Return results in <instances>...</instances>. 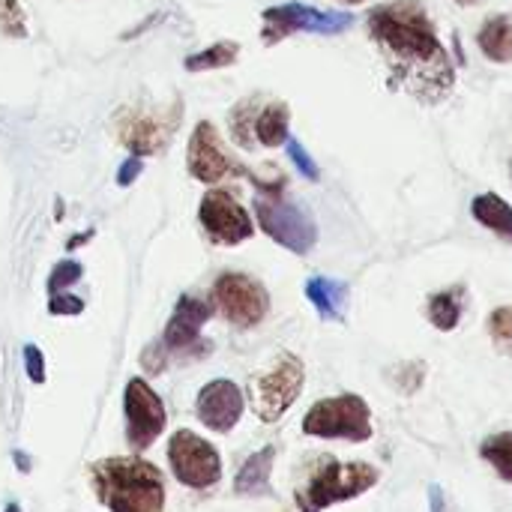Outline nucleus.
<instances>
[{
    "label": "nucleus",
    "instance_id": "nucleus-24",
    "mask_svg": "<svg viewBox=\"0 0 512 512\" xmlns=\"http://www.w3.org/2000/svg\"><path fill=\"white\" fill-rule=\"evenodd\" d=\"M81 276H84V267H81L78 261H72V258L57 261V264L51 267V273H48V282H45L48 297L69 291L72 285H78V282H81Z\"/></svg>",
    "mask_w": 512,
    "mask_h": 512
},
{
    "label": "nucleus",
    "instance_id": "nucleus-14",
    "mask_svg": "<svg viewBox=\"0 0 512 512\" xmlns=\"http://www.w3.org/2000/svg\"><path fill=\"white\" fill-rule=\"evenodd\" d=\"M198 222L210 243L216 246H240L255 234L249 210L237 201L234 189H210L198 204Z\"/></svg>",
    "mask_w": 512,
    "mask_h": 512
},
{
    "label": "nucleus",
    "instance_id": "nucleus-20",
    "mask_svg": "<svg viewBox=\"0 0 512 512\" xmlns=\"http://www.w3.org/2000/svg\"><path fill=\"white\" fill-rule=\"evenodd\" d=\"M471 213L483 228L498 234L504 243H512V207L501 195H495V192L477 195L471 204Z\"/></svg>",
    "mask_w": 512,
    "mask_h": 512
},
{
    "label": "nucleus",
    "instance_id": "nucleus-8",
    "mask_svg": "<svg viewBox=\"0 0 512 512\" xmlns=\"http://www.w3.org/2000/svg\"><path fill=\"white\" fill-rule=\"evenodd\" d=\"M180 114H183L180 102H174L171 111H150V108H135V105L120 108L114 114L117 138L132 156H141V159L156 156L171 144L177 126H180Z\"/></svg>",
    "mask_w": 512,
    "mask_h": 512
},
{
    "label": "nucleus",
    "instance_id": "nucleus-7",
    "mask_svg": "<svg viewBox=\"0 0 512 512\" xmlns=\"http://www.w3.org/2000/svg\"><path fill=\"white\" fill-rule=\"evenodd\" d=\"M231 141L243 150L255 147H282L291 138V108L282 99L246 96L228 114Z\"/></svg>",
    "mask_w": 512,
    "mask_h": 512
},
{
    "label": "nucleus",
    "instance_id": "nucleus-35",
    "mask_svg": "<svg viewBox=\"0 0 512 512\" xmlns=\"http://www.w3.org/2000/svg\"><path fill=\"white\" fill-rule=\"evenodd\" d=\"M3 512H21V507H18V504H6V510Z\"/></svg>",
    "mask_w": 512,
    "mask_h": 512
},
{
    "label": "nucleus",
    "instance_id": "nucleus-19",
    "mask_svg": "<svg viewBox=\"0 0 512 512\" xmlns=\"http://www.w3.org/2000/svg\"><path fill=\"white\" fill-rule=\"evenodd\" d=\"M465 285H453V288H444V291H435L426 303V315L432 321L435 330L441 333H453L462 321V312H465Z\"/></svg>",
    "mask_w": 512,
    "mask_h": 512
},
{
    "label": "nucleus",
    "instance_id": "nucleus-12",
    "mask_svg": "<svg viewBox=\"0 0 512 512\" xmlns=\"http://www.w3.org/2000/svg\"><path fill=\"white\" fill-rule=\"evenodd\" d=\"M261 18H264V30H261L264 45H276L291 33L333 36V33H342L354 24V18L345 12H321V9L306 6V3H279V6L264 9Z\"/></svg>",
    "mask_w": 512,
    "mask_h": 512
},
{
    "label": "nucleus",
    "instance_id": "nucleus-36",
    "mask_svg": "<svg viewBox=\"0 0 512 512\" xmlns=\"http://www.w3.org/2000/svg\"><path fill=\"white\" fill-rule=\"evenodd\" d=\"M339 3H348V6H357V3H366V0H339Z\"/></svg>",
    "mask_w": 512,
    "mask_h": 512
},
{
    "label": "nucleus",
    "instance_id": "nucleus-9",
    "mask_svg": "<svg viewBox=\"0 0 512 512\" xmlns=\"http://www.w3.org/2000/svg\"><path fill=\"white\" fill-rule=\"evenodd\" d=\"M252 207H255L261 231L270 240H276L294 255H306L315 249L318 228H315V219L300 204H291L282 195H258Z\"/></svg>",
    "mask_w": 512,
    "mask_h": 512
},
{
    "label": "nucleus",
    "instance_id": "nucleus-25",
    "mask_svg": "<svg viewBox=\"0 0 512 512\" xmlns=\"http://www.w3.org/2000/svg\"><path fill=\"white\" fill-rule=\"evenodd\" d=\"M489 336L501 354L512 357V306H498L489 315Z\"/></svg>",
    "mask_w": 512,
    "mask_h": 512
},
{
    "label": "nucleus",
    "instance_id": "nucleus-22",
    "mask_svg": "<svg viewBox=\"0 0 512 512\" xmlns=\"http://www.w3.org/2000/svg\"><path fill=\"white\" fill-rule=\"evenodd\" d=\"M240 57V45L231 42V39H222V42H213L195 54H189L183 60L186 72H210V69H225V66H234Z\"/></svg>",
    "mask_w": 512,
    "mask_h": 512
},
{
    "label": "nucleus",
    "instance_id": "nucleus-21",
    "mask_svg": "<svg viewBox=\"0 0 512 512\" xmlns=\"http://www.w3.org/2000/svg\"><path fill=\"white\" fill-rule=\"evenodd\" d=\"M477 45L492 63H512V18L507 15L489 18L477 33Z\"/></svg>",
    "mask_w": 512,
    "mask_h": 512
},
{
    "label": "nucleus",
    "instance_id": "nucleus-28",
    "mask_svg": "<svg viewBox=\"0 0 512 512\" xmlns=\"http://www.w3.org/2000/svg\"><path fill=\"white\" fill-rule=\"evenodd\" d=\"M81 312H84V300L75 297V294H69V291L48 297V315H54V318H69V315L75 318Z\"/></svg>",
    "mask_w": 512,
    "mask_h": 512
},
{
    "label": "nucleus",
    "instance_id": "nucleus-26",
    "mask_svg": "<svg viewBox=\"0 0 512 512\" xmlns=\"http://www.w3.org/2000/svg\"><path fill=\"white\" fill-rule=\"evenodd\" d=\"M426 372H429V366H426L423 360H411V363H402V366L396 369L393 381H396V387H399L402 396H414V393L423 387Z\"/></svg>",
    "mask_w": 512,
    "mask_h": 512
},
{
    "label": "nucleus",
    "instance_id": "nucleus-37",
    "mask_svg": "<svg viewBox=\"0 0 512 512\" xmlns=\"http://www.w3.org/2000/svg\"><path fill=\"white\" fill-rule=\"evenodd\" d=\"M456 3H462V6H474V3H480V0H456Z\"/></svg>",
    "mask_w": 512,
    "mask_h": 512
},
{
    "label": "nucleus",
    "instance_id": "nucleus-18",
    "mask_svg": "<svg viewBox=\"0 0 512 512\" xmlns=\"http://www.w3.org/2000/svg\"><path fill=\"white\" fill-rule=\"evenodd\" d=\"M273 462H276V450L273 447H264L258 453H252L237 477H234V492L237 495H249V498H258V495H270V477H273Z\"/></svg>",
    "mask_w": 512,
    "mask_h": 512
},
{
    "label": "nucleus",
    "instance_id": "nucleus-32",
    "mask_svg": "<svg viewBox=\"0 0 512 512\" xmlns=\"http://www.w3.org/2000/svg\"><path fill=\"white\" fill-rule=\"evenodd\" d=\"M429 507H432V512H462L441 486H429Z\"/></svg>",
    "mask_w": 512,
    "mask_h": 512
},
{
    "label": "nucleus",
    "instance_id": "nucleus-31",
    "mask_svg": "<svg viewBox=\"0 0 512 512\" xmlns=\"http://www.w3.org/2000/svg\"><path fill=\"white\" fill-rule=\"evenodd\" d=\"M141 171H144V162H141V156H129L120 168H117V186H132L138 177H141Z\"/></svg>",
    "mask_w": 512,
    "mask_h": 512
},
{
    "label": "nucleus",
    "instance_id": "nucleus-15",
    "mask_svg": "<svg viewBox=\"0 0 512 512\" xmlns=\"http://www.w3.org/2000/svg\"><path fill=\"white\" fill-rule=\"evenodd\" d=\"M186 168L189 174L198 180V183H207V186H216L219 180H225L228 174H243V177H252L249 168L237 165L225 150H222V141H219V132L210 120H201L195 129H192V138H189V147H186Z\"/></svg>",
    "mask_w": 512,
    "mask_h": 512
},
{
    "label": "nucleus",
    "instance_id": "nucleus-34",
    "mask_svg": "<svg viewBox=\"0 0 512 512\" xmlns=\"http://www.w3.org/2000/svg\"><path fill=\"white\" fill-rule=\"evenodd\" d=\"M12 459H15V465H18V471H24V474L30 471V468H27V465H30V462H27V456H21V453H12Z\"/></svg>",
    "mask_w": 512,
    "mask_h": 512
},
{
    "label": "nucleus",
    "instance_id": "nucleus-4",
    "mask_svg": "<svg viewBox=\"0 0 512 512\" xmlns=\"http://www.w3.org/2000/svg\"><path fill=\"white\" fill-rule=\"evenodd\" d=\"M213 312H216V309H213L210 300H198V297H192V294H183V297L177 300V306H174L168 324H165L162 339L144 351L141 363H144L153 375H159V372H165V366H168L171 357H177V360H195V357L210 354L213 345L201 339V330H204V324L213 318Z\"/></svg>",
    "mask_w": 512,
    "mask_h": 512
},
{
    "label": "nucleus",
    "instance_id": "nucleus-30",
    "mask_svg": "<svg viewBox=\"0 0 512 512\" xmlns=\"http://www.w3.org/2000/svg\"><path fill=\"white\" fill-rule=\"evenodd\" d=\"M21 357H24V372H27V378H30L33 384H45V357H42V351H39L36 345H24Z\"/></svg>",
    "mask_w": 512,
    "mask_h": 512
},
{
    "label": "nucleus",
    "instance_id": "nucleus-29",
    "mask_svg": "<svg viewBox=\"0 0 512 512\" xmlns=\"http://www.w3.org/2000/svg\"><path fill=\"white\" fill-rule=\"evenodd\" d=\"M285 144H288V156H291V162L300 168V174L309 177V180H318V165H315V159L306 153V147H303L297 138H288Z\"/></svg>",
    "mask_w": 512,
    "mask_h": 512
},
{
    "label": "nucleus",
    "instance_id": "nucleus-17",
    "mask_svg": "<svg viewBox=\"0 0 512 512\" xmlns=\"http://www.w3.org/2000/svg\"><path fill=\"white\" fill-rule=\"evenodd\" d=\"M306 297L324 321H342L348 309V285L330 276H312L306 282Z\"/></svg>",
    "mask_w": 512,
    "mask_h": 512
},
{
    "label": "nucleus",
    "instance_id": "nucleus-1",
    "mask_svg": "<svg viewBox=\"0 0 512 512\" xmlns=\"http://www.w3.org/2000/svg\"><path fill=\"white\" fill-rule=\"evenodd\" d=\"M369 36L390 69V87L405 90L426 105L450 96L456 66L423 3L393 0L375 6L369 12Z\"/></svg>",
    "mask_w": 512,
    "mask_h": 512
},
{
    "label": "nucleus",
    "instance_id": "nucleus-11",
    "mask_svg": "<svg viewBox=\"0 0 512 512\" xmlns=\"http://www.w3.org/2000/svg\"><path fill=\"white\" fill-rule=\"evenodd\" d=\"M168 465H171V474L177 477V483L186 486V489H195V492L213 489L222 480V456H219V450L210 441H204L201 435L189 432V429H180V432L171 435V441H168Z\"/></svg>",
    "mask_w": 512,
    "mask_h": 512
},
{
    "label": "nucleus",
    "instance_id": "nucleus-5",
    "mask_svg": "<svg viewBox=\"0 0 512 512\" xmlns=\"http://www.w3.org/2000/svg\"><path fill=\"white\" fill-rule=\"evenodd\" d=\"M303 435L321 438V441H348V444H366L375 435L372 426V408L357 393H342L315 402L303 417Z\"/></svg>",
    "mask_w": 512,
    "mask_h": 512
},
{
    "label": "nucleus",
    "instance_id": "nucleus-6",
    "mask_svg": "<svg viewBox=\"0 0 512 512\" xmlns=\"http://www.w3.org/2000/svg\"><path fill=\"white\" fill-rule=\"evenodd\" d=\"M306 387V366L297 354L282 351L270 369L249 381V405L261 423H279Z\"/></svg>",
    "mask_w": 512,
    "mask_h": 512
},
{
    "label": "nucleus",
    "instance_id": "nucleus-10",
    "mask_svg": "<svg viewBox=\"0 0 512 512\" xmlns=\"http://www.w3.org/2000/svg\"><path fill=\"white\" fill-rule=\"evenodd\" d=\"M210 303L237 330L258 327L267 318V312H270V294H267V288L258 279L246 276V273H222L213 282Z\"/></svg>",
    "mask_w": 512,
    "mask_h": 512
},
{
    "label": "nucleus",
    "instance_id": "nucleus-23",
    "mask_svg": "<svg viewBox=\"0 0 512 512\" xmlns=\"http://www.w3.org/2000/svg\"><path fill=\"white\" fill-rule=\"evenodd\" d=\"M480 456L489 462V468L512 486V432H498V435H489L483 444H480Z\"/></svg>",
    "mask_w": 512,
    "mask_h": 512
},
{
    "label": "nucleus",
    "instance_id": "nucleus-27",
    "mask_svg": "<svg viewBox=\"0 0 512 512\" xmlns=\"http://www.w3.org/2000/svg\"><path fill=\"white\" fill-rule=\"evenodd\" d=\"M0 30L12 39L27 36V15L18 0H0Z\"/></svg>",
    "mask_w": 512,
    "mask_h": 512
},
{
    "label": "nucleus",
    "instance_id": "nucleus-3",
    "mask_svg": "<svg viewBox=\"0 0 512 512\" xmlns=\"http://www.w3.org/2000/svg\"><path fill=\"white\" fill-rule=\"evenodd\" d=\"M381 480V471L369 462H339L336 456L324 453L318 456L306 480L294 492V504L300 512H324L336 504L354 501L375 489Z\"/></svg>",
    "mask_w": 512,
    "mask_h": 512
},
{
    "label": "nucleus",
    "instance_id": "nucleus-2",
    "mask_svg": "<svg viewBox=\"0 0 512 512\" xmlns=\"http://www.w3.org/2000/svg\"><path fill=\"white\" fill-rule=\"evenodd\" d=\"M90 483L111 512H165V477L153 462L114 456L90 465Z\"/></svg>",
    "mask_w": 512,
    "mask_h": 512
},
{
    "label": "nucleus",
    "instance_id": "nucleus-13",
    "mask_svg": "<svg viewBox=\"0 0 512 512\" xmlns=\"http://www.w3.org/2000/svg\"><path fill=\"white\" fill-rule=\"evenodd\" d=\"M123 414H126V441L138 453L150 450L168 426L165 402L159 399V393L144 378H132L126 384Z\"/></svg>",
    "mask_w": 512,
    "mask_h": 512
},
{
    "label": "nucleus",
    "instance_id": "nucleus-16",
    "mask_svg": "<svg viewBox=\"0 0 512 512\" xmlns=\"http://www.w3.org/2000/svg\"><path fill=\"white\" fill-rule=\"evenodd\" d=\"M243 411H246V396L228 378L204 384L195 399V417L201 420L204 429H210L216 435H228L240 423Z\"/></svg>",
    "mask_w": 512,
    "mask_h": 512
},
{
    "label": "nucleus",
    "instance_id": "nucleus-33",
    "mask_svg": "<svg viewBox=\"0 0 512 512\" xmlns=\"http://www.w3.org/2000/svg\"><path fill=\"white\" fill-rule=\"evenodd\" d=\"M90 237H93V228H90V231H84V234H75V237H72V240L66 243V249H78V246H84V243H87Z\"/></svg>",
    "mask_w": 512,
    "mask_h": 512
}]
</instances>
